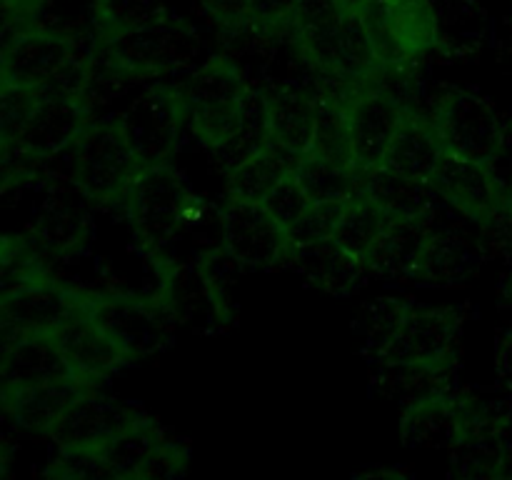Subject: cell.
Here are the masks:
<instances>
[{
  "instance_id": "1",
  "label": "cell",
  "mask_w": 512,
  "mask_h": 480,
  "mask_svg": "<svg viewBox=\"0 0 512 480\" xmlns=\"http://www.w3.org/2000/svg\"><path fill=\"white\" fill-rule=\"evenodd\" d=\"M118 208L145 248L165 258V250L205 223L203 200L170 163L145 170Z\"/></svg>"
},
{
  "instance_id": "2",
  "label": "cell",
  "mask_w": 512,
  "mask_h": 480,
  "mask_svg": "<svg viewBox=\"0 0 512 480\" xmlns=\"http://www.w3.org/2000/svg\"><path fill=\"white\" fill-rule=\"evenodd\" d=\"M248 88L245 75L225 55H210L178 85L185 125L213 153L223 148L238 128Z\"/></svg>"
},
{
  "instance_id": "3",
  "label": "cell",
  "mask_w": 512,
  "mask_h": 480,
  "mask_svg": "<svg viewBox=\"0 0 512 480\" xmlns=\"http://www.w3.org/2000/svg\"><path fill=\"white\" fill-rule=\"evenodd\" d=\"M93 53L143 80H160L168 73H193L208 60H200V35L173 13L143 28L113 35L95 45Z\"/></svg>"
},
{
  "instance_id": "4",
  "label": "cell",
  "mask_w": 512,
  "mask_h": 480,
  "mask_svg": "<svg viewBox=\"0 0 512 480\" xmlns=\"http://www.w3.org/2000/svg\"><path fill=\"white\" fill-rule=\"evenodd\" d=\"M73 180L98 205H118L148 170L118 118L93 120L73 145Z\"/></svg>"
},
{
  "instance_id": "5",
  "label": "cell",
  "mask_w": 512,
  "mask_h": 480,
  "mask_svg": "<svg viewBox=\"0 0 512 480\" xmlns=\"http://www.w3.org/2000/svg\"><path fill=\"white\" fill-rule=\"evenodd\" d=\"M433 123L445 153L478 163L490 165L498 160L508 143V130L500 113L485 95L475 90L458 88L443 95L435 105Z\"/></svg>"
},
{
  "instance_id": "6",
  "label": "cell",
  "mask_w": 512,
  "mask_h": 480,
  "mask_svg": "<svg viewBox=\"0 0 512 480\" xmlns=\"http://www.w3.org/2000/svg\"><path fill=\"white\" fill-rule=\"evenodd\" d=\"M88 315L123 348L130 363L160 353L170 343L175 323L160 300L140 295H95L88 298Z\"/></svg>"
},
{
  "instance_id": "7",
  "label": "cell",
  "mask_w": 512,
  "mask_h": 480,
  "mask_svg": "<svg viewBox=\"0 0 512 480\" xmlns=\"http://www.w3.org/2000/svg\"><path fill=\"white\" fill-rule=\"evenodd\" d=\"M125 135L135 153L143 158L148 168L173 160L178 153L180 135L185 125L183 105H180L178 88L163 85L158 80L145 85L118 115Z\"/></svg>"
},
{
  "instance_id": "8",
  "label": "cell",
  "mask_w": 512,
  "mask_h": 480,
  "mask_svg": "<svg viewBox=\"0 0 512 480\" xmlns=\"http://www.w3.org/2000/svg\"><path fill=\"white\" fill-rule=\"evenodd\" d=\"M220 240L230 260L248 268H278L290 263L293 245L263 205L225 200L220 208Z\"/></svg>"
},
{
  "instance_id": "9",
  "label": "cell",
  "mask_w": 512,
  "mask_h": 480,
  "mask_svg": "<svg viewBox=\"0 0 512 480\" xmlns=\"http://www.w3.org/2000/svg\"><path fill=\"white\" fill-rule=\"evenodd\" d=\"M428 185L435 198L445 200L450 208L478 225H490L508 213L503 180L495 178L488 163L443 153Z\"/></svg>"
},
{
  "instance_id": "10",
  "label": "cell",
  "mask_w": 512,
  "mask_h": 480,
  "mask_svg": "<svg viewBox=\"0 0 512 480\" xmlns=\"http://www.w3.org/2000/svg\"><path fill=\"white\" fill-rule=\"evenodd\" d=\"M460 313L455 308H415L410 305L403 325L378 363L410 365H455L460 340Z\"/></svg>"
},
{
  "instance_id": "11",
  "label": "cell",
  "mask_w": 512,
  "mask_h": 480,
  "mask_svg": "<svg viewBox=\"0 0 512 480\" xmlns=\"http://www.w3.org/2000/svg\"><path fill=\"white\" fill-rule=\"evenodd\" d=\"M160 300L175 323L200 333H215L230 323L228 303L220 293L218 280L210 273V258L170 263Z\"/></svg>"
},
{
  "instance_id": "12",
  "label": "cell",
  "mask_w": 512,
  "mask_h": 480,
  "mask_svg": "<svg viewBox=\"0 0 512 480\" xmlns=\"http://www.w3.org/2000/svg\"><path fill=\"white\" fill-rule=\"evenodd\" d=\"M403 113L405 105L380 88L360 90L345 98L350 158L358 173H370L383 165Z\"/></svg>"
},
{
  "instance_id": "13",
  "label": "cell",
  "mask_w": 512,
  "mask_h": 480,
  "mask_svg": "<svg viewBox=\"0 0 512 480\" xmlns=\"http://www.w3.org/2000/svg\"><path fill=\"white\" fill-rule=\"evenodd\" d=\"M55 340H58L65 360H68L73 378L90 385V388L130 363L123 348L90 318L88 310L80 318H75L73 323L65 325L55 335Z\"/></svg>"
},
{
  "instance_id": "14",
  "label": "cell",
  "mask_w": 512,
  "mask_h": 480,
  "mask_svg": "<svg viewBox=\"0 0 512 480\" xmlns=\"http://www.w3.org/2000/svg\"><path fill=\"white\" fill-rule=\"evenodd\" d=\"M443 153L445 148L440 143L433 118H425L418 110L405 108L403 120H400L388 153H385L383 168L393 170L400 178H408L413 183L428 185Z\"/></svg>"
},
{
  "instance_id": "15",
  "label": "cell",
  "mask_w": 512,
  "mask_h": 480,
  "mask_svg": "<svg viewBox=\"0 0 512 480\" xmlns=\"http://www.w3.org/2000/svg\"><path fill=\"white\" fill-rule=\"evenodd\" d=\"M480 250L468 235L458 230H438L430 233L428 245L415 265L410 283L425 288H455L478 273Z\"/></svg>"
},
{
  "instance_id": "16",
  "label": "cell",
  "mask_w": 512,
  "mask_h": 480,
  "mask_svg": "<svg viewBox=\"0 0 512 480\" xmlns=\"http://www.w3.org/2000/svg\"><path fill=\"white\" fill-rule=\"evenodd\" d=\"M90 123L93 120H90L88 110L78 98L60 93H43L20 140H25V145L35 155H50L70 148Z\"/></svg>"
},
{
  "instance_id": "17",
  "label": "cell",
  "mask_w": 512,
  "mask_h": 480,
  "mask_svg": "<svg viewBox=\"0 0 512 480\" xmlns=\"http://www.w3.org/2000/svg\"><path fill=\"white\" fill-rule=\"evenodd\" d=\"M270 143L293 158L313 153L318 133V98L303 90H270Z\"/></svg>"
},
{
  "instance_id": "18",
  "label": "cell",
  "mask_w": 512,
  "mask_h": 480,
  "mask_svg": "<svg viewBox=\"0 0 512 480\" xmlns=\"http://www.w3.org/2000/svg\"><path fill=\"white\" fill-rule=\"evenodd\" d=\"M433 230L428 215L393 218L368 258V270L390 280H410Z\"/></svg>"
},
{
  "instance_id": "19",
  "label": "cell",
  "mask_w": 512,
  "mask_h": 480,
  "mask_svg": "<svg viewBox=\"0 0 512 480\" xmlns=\"http://www.w3.org/2000/svg\"><path fill=\"white\" fill-rule=\"evenodd\" d=\"M468 413V405L448 393L430 395L408 405L400 425L403 440L408 445H455L468 423Z\"/></svg>"
},
{
  "instance_id": "20",
  "label": "cell",
  "mask_w": 512,
  "mask_h": 480,
  "mask_svg": "<svg viewBox=\"0 0 512 480\" xmlns=\"http://www.w3.org/2000/svg\"><path fill=\"white\" fill-rule=\"evenodd\" d=\"M298 163L300 158H293V155L270 143L268 148L225 173V195H228V200L260 205L285 175L293 173Z\"/></svg>"
},
{
  "instance_id": "21",
  "label": "cell",
  "mask_w": 512,
  "mask_h": 480,
  "mask_svg": "<svg viewBox=\"0 0 512 480\" xmlns=\"http://www.w3.org/2000/svg\"><path fill=\"white\" fill-rule=\"evenodd\" d=\"M395 215H390L388 210L380 208L373 198H368L365 193L353 195L348 203L343 205V213H340L338 225H335L333 243L343 250L345 255L355 260L360 265H368V258L373 255L375 245L383 238V233L388 230L390 220Z\"/></svg>"
},
{
  "instance_id": "22",
  "label": "cell",
  "mask_w": 512,
  "mask_h": 480,
  "mask_svg": "<svg viewBox=\"0 0 512 480\" xmlns=\"http://www.w3.org/2000/svg\"><path fill=\"white\" fill-rule=\"evenodd\" d=\"M290 263L305 275L313 285L328 290L333 295H348L360 285V278L368 270V265L355 263L350 255H345L333 240L308 245V248H295Z\"/></svg>"
},
{
  "instance_id": "23",
  "label": "cell",
  "mask_w": 512,
  "mask_h": 480,
  "mask_svg": "<svg viewBox=\"0 0 512 480\" xmlns=\"http://www.w3.org/2000/svg\"><path fill=\"white\" fill-rule=\"evenodd\" d=\"M438 20V48L470 55L488 38V15L475 0H430Z\"/></svg>"
},
{
  "instance_id": "24",
  "label": "cell",
  "mask_w": 512,
  "mask_h": 480,
  "mask_svg": "<svg viewBox=\"0 0 512 480\" xmlns=\"http://www.w3.org/2000/svg\"><path fill=\"white\" fill-rule=\"evenodd\" d=\"M360 193L373 198L380 208L388 210L395 218H420L430 213L433 190L425 183H413L400 178L388 168H375L370 173H360Z\"/></svg>"
},
{
  "instance_id": "25",
  "label": "cell",
  "mask_w": 512,
  "mask_h": 480,
  "mask_svg": "<svg viewBox=\"0 0 512 480\" xmlns=\"http://www.w3.org/2000/svg\"><path fill=\"white\" fill-rule=\"evenodd\" d=\"M270 145V120H268V95L263 90L253 88L250 85L248 95H245L243 103V115H240V123L235 128V133L230 135L228 143L220 150H215L220 160H223V168L228 173L230 168H235L243 160L253 158L255 153L265 150Z\"/></svg>"
},
{
  "instance_id": "26",
  "label": "cell",
  "mask_w": 512,
  "mask_h": 480,
  "mask_svg": "<svg viewBox=\"0 0 512 480\" xmlns=\"http://www.w3.org/2000/svg\"><path fill=\"white\" fill-rule=\"evenodd\" d=\"M293 173L313 203H345L360 193L358 170L320 155L300 158Z\"/></svg>"
},
{
  "instance_id": "27",
  "label": "cell",
  "mask_w": 512,
  "mask_h": 480,
  "mask_svg": "<svg viewBox=\"0 0 512 480\" xmlns=\"http://www.w3.org/2000/svg\"><path fill=\"white\" fill-rule=\"evenodd\" d=\"M388 10L410 65L438 48V20L430 0H388Z\"/></svg>"
},
{
  "instance_id": "28",
  "label": "cell",
  "mask_w": 512,
  "mask_h": 480,
  "mask_svg": "<svg viewBox=\"0 0 512 480\" xmlns=\"http://www.w3.org/2000/svg\"><path fill=\"white\" fill-rule=\"evenodd\" d=\"M453 365L433 368V365H410V363H378L373 383L383 393L400 395L405 403L413 405L418 400L430 398V395L445 393L448 388Z\"/></svg>"
},
{
  "instance_id": "29",
  "label": "cell",
  "mask_w": 512,
  "mask_h": 480,
  "mask_svg": "<svg viewBox=\"0 0 512 480\" xmlns=\"http://www.w3.org/2000/svg\"><path fill=\"white\" fill-rule=\"evenodd\" d=\"M410 303L400 298H375L373 303L365 305L360 310V315L355 320V333L363 340V355H368L370 360L378 363L383 358V353L388 350V345L393 343L395 333L403 325L405 315H408Z\"/></svg>"
},
{
  "instance_id": "30",
  "label": "cell",
  "mask_w": 512,
  "mask_h": 480,
  "mask_svg": "<svg viewBox=\"0 0 512 480\" xmlns=\"http://www.w3.org/2000/svg\"><path fill=\"white\" fill-rule=\"evenodd\" d=\"M95 3H98V43L143 28L170 13L165 0H95Z\"/></svg>"
},
{
  "instance_id": "31",
  "label": "cell",
  "mask_w": 512,
  "mask_h": 480,
  "mask_svg": "<svg viewBox=\"0 0 512 480\" xmlns=\"http://www.w3.org/2000/svg\"><path fill=\"white\" fill-rule=\"evenodd\" d=\"M358 13H360V20H363L365 30H368V38H370V45H373V53H375V60H378V65H383V68L408 70L410 63L408 58H405L398 35H395L393 30L388 0H368Z\"/></svg>"
},
{
  "instance_id": "32",
  "label": "cell",
  "mask_w": 512,
  "mask_h": 480,
  "mask_svg": "<svg viewBox=\"0 0 512 480\" xmlns=\"http://www.w3.org/2000/svg\"><path fill=\"white\" fill-rule=\"evenodd\" d=\"M260 205H263V208L268 210L270 218L288 233L293 225H298L300 220H303V215L308 213L315 203L308 198V193H305L303 185L298 183L295 173H290L275 185L273 193H270Z\"/></svg>"
},
{
  "instance_id": "33",
  "label": "cell",
  "mask_w": 512,
  "mask_h": 480,
  "mask_svg": "<svg viewBox=\"0 0 512 480\" xmlns=\"http://www.w3.org/2000/svg\"><path fill=\"white\" fill-rule=\"evenodd\" d=\"M345 203H348V200H345ZM345 203H315L313 208L303 215V220L288 230V240L290 245H293V250L333 240L335 225H338Z\"/></svg>"
},
{
  "instance_id": "34",
  "label": "cell",
  "mask_w": 512,
  "mask_h": 480,
  "mask_svg": "<svg viewBox=\"0 0 512 480\" xmlns=\"http://www.w3.org/2000/svg\"><path fill=\"white\" fill-rule=\"evenodd\" d=\"M300 0H250V20L258 25H285L293 20Z\"/></svg>"
},
{
  "instance_id": "35",
  "label": "cell",
  "mask_w": 512,
  "mask_h": 480,
  "mask_svg": "<svg viewBox=\"0 0 512 480\" xmlns=\"http://www.w3.org/2000/svg\"><path fill=\"white\" fill-rule=\"evenodd\" d=\"M200 5H203L223 28L250 20V0H200Z\"/></svg>"
},
{
  "instance_id": "36",
  "label": "cell",
  "mask_w": 512,
  "mask_h": 480,
  "mask_svg": "<svg viewBox=\"0 0 512 480\" xmlns=\"http://www.w3.org/2000/svg\"><path fill=\"white\" fill-rule=\"evenodd\" d=\"M495 370L503 385L512 390V328L503 330L495 340Z\"/></svg>"
},
{
  "instance_id": "37",
  "label": "cell",
  "mask_w": 512,
  "mask_h": 480,
  "mask_svg": "<svg viewBox=\"0 0 512 480\" xmlns=\"http://www.w3.org/2000/svg\"><path fill=\"white\" fill-rule=\"evenodd\" d=\"M503 198H505V208L512 215V173L508 175V180H503Z\"/></svg>"
},
{
  "instance_id": "38",
  "label": "cell",
  "mask_w": 512,
  "mask_h": 480,
  "mask_svg": "<svg viewBox=\"0 0 512 480\" xmlns=\"http://www.w3.org/2000/svg\"><path fill=\"white\" fill-rule=\"evenodd\" d=\"M340 3H343L348 10H360L368 0H340Z\"/></svg>"
},
{
  "instance_id": "39",
  "label": "cell",
  "mask_w": 512,
  "mask_h": 480,
  "mask_svg": "<svg viewBox=\"0 0 512 480\" xmlns=\"http://www.w3.org/2000/svg\"><path fill=\"white\" fill-rule=\"evenodd\" d=\"M505 45H508V50L512 53V15L508 18V35H505Z\"/></svg>"
}]
</instances>
